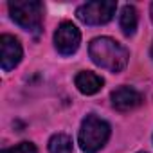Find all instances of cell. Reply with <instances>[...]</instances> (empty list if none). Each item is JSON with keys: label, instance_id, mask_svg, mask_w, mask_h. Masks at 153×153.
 <instances>
[{"label": "cell", "instance_id": "cell-10", "mask_svg": "<svg viewBox=\"0 0 153 153\" xmlns=\"http://www.w3.org/2000/svg\"><path fill=\"white\" fill-rule=\"evenodd\" d=\"M51 153H72V139L67 133H56L49 140Z\"/></svg>", "mask_w": 153, "mask_h": 153}, {"label": "cell", "instance_id": "cell-9", "mask_svg": "<svg viewBox=\"0 0 153 153\" xmlns=\"http://www.w3.org/2000/svg\"><path fill=\"white\" fill-rule=\"evenodd\" d=\"M119 25L126 36H131L137 29V11L133 6H124L119 16Z\"/></svg>", "mask_w": 153, "mask_h": 153}, {"label": "cell", "instance_id": "cell-4", "mask_svg": "<svg viewBox=\"0 0 153 153\" xmlns=\"http://www.w3.org/2000/svg\"><path fill=\"white\" fill-rule=\"evenodd\" d=\"M117 9V2H105V0H96V2H87L78 7L76 16L87 25H103L108 24Z\"/></svg>", "mask_w": 153, "mask_h": 153}, {"label": "cell", "instance_id": "cell-13", "mask_svg": "<svg viewBox=\"0 0 153 153\" xmlns=\"http://www.w3.org/2000/svg\"><path fill=\"white\" fill-rule=\"evenodd\" d=\"M140 153H146V151H140Z\"/></svg>", "mask_w": 153, "mask_h": 153}, {"label": "cell", "instance_id": "cell-8", "mask_svg": "<svg viewBox=\"0 0 153 153\" xmlns=\"http://www.w3.org/2000/svg\"><path fill=\"white\" fill-rule=\"evenodd\" d=\"M76 87H78V90L85 96H92L96 92L101 90V87L105 85V79L101 78V76H97L96 72H90V70H83L79 72L78 76H76L74 79Z\"/></svg>", "mask_w": 153, "mask_h": 153}, {"label": "cell", "instance_id": "cell-5", "mask_svg": "<svg viewBox=\"0 0 153 153\" xmlns=\"http://www.w3.org/2000/svg\"><path fill=\"white\" fill-rule=\"evenodd\" d=\"M81 43V33L72 22H61L54 33V45L59 54L70 56L78 51Z\"/></svg>", "mask_w": 153, "mask_h": 153}, {"label": "cell", "instance_id": "cell-7", "mask_svg": "<svg viewBox=\"0 0 153 153\" xmlns=\"http://www.w3.org/2000/svg\"><path fill=\"white\" fill-rule=\"evenodd\" d=\"M112 105L119 112H130L142 105V96L131 87H119L112 92Z\"/></svg>", "mask_w": 153, "mask_h": 153}, {"label": "cell", "instance_id": "cell-11", "mask_svg": "<svg viewBox=\"0 0 153 153\" xmlns=\"http://www.w3.org/2000/svg\"><path fill=\"white\" fill-rule=\"evenodd\" d=\"M2 153H38V149H36V146L33 142H20V144H16L13 148L4 149Z\"/></svg>", "mask_w": 153, "mask_h": 153}, {"label": "cell", "instance_id": "cell-3", "mask_svg": "<svg viewBox=\"0 0 153 153\" xmlns=\"http://www.w3.org/2000/svg\"><path fill=\"white\" fill-rule=\"evenodd\" d=\"M11 18L29 33H40L42 18H43V6L38 0H16L9 2Z\"/></svg>", "mask_w": 153, "mask_h": 153}, {"label": "cell", "instance_id": "cell-12", "mask_svg": "<svg viewBox=\"0 0 153 153\" xmlns=\"http://www.w3.org/2000/svg\"><path fill=\"white\" fill-rule=\"evenodd\" d=\"M151 20H153V4H151Z\"/></svg>", "mask_w": 153, "mask_h": 153}, {"label": "cell", "instance_id": "cell-1", "mask_svg": "<svg viewBox=\"0 0 153 153\" xmlns=\"http://www.w3.org/2000/svg\"><path fill=\"white\" fill-rule=\"evenodd\" d=\"M88 54L97 67L106 68L110 72H121L128 65L130 58L128 49L108 36L94 38L88 45Z\"/></svg>", "mask_w": 153, "mask_h": 153}, {"label": "cell", "instance_id": "cell-6", "mask_svg": "<svg viewBox=\"0 0 153 153\" xmlns=\"http://www.w3.org/2000/svg\"><path fill=\"white\" fill-rule=\"evenodd\" d=\"M22 45L18 38L11 34H2L0 36V63H2V70L9 72L13 70L20 61H22Z\"/></svg>", "mask_w": 153, "mask_h": 153}, {"label": "cell", "instance_id": "cell-2", "mask_svg": "<svg viewBox=\"0 0 153 153\" xmlns=\"http://www.w3.org/2000/svg\"><path fill=\"white\" fill-rule=\"evenodd\" d=\"M108 139H110V124L105 119L94 114L83 119L78 135V142L83 153H97L106 144Z\"/></svg>", "mask_w": 153, "mask_h": 153}]
</instances>
